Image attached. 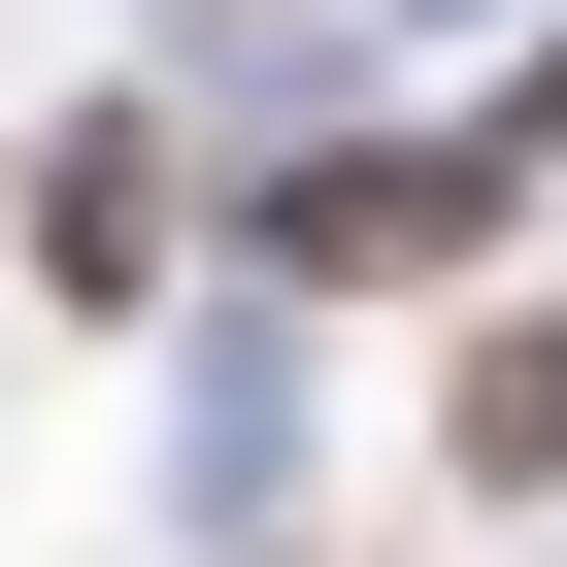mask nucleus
Here are the masks:
<instances>
[{
  "label": "nucleus",
  "mask_w": 567,
  "mask_h": 567,
  "mask_svg": "<svg viewBox=\"0 0 567 567\" xmlns=\"http://www.w3.org/2000/svg\"><path fill=\"white\" fill-rule=\"evenodd\" d=\"M167 167H200L167 101H101V134H34V267H68V301H167V234H200Z\"/></svg>",
  "instance_id": "2"
},
{
  "label": "nucleus",
  "mask_w": 567,
  "mask_h": 567,
  "mask_svg": "<svg viewBox=\"0 0 567 567\" xmlns=\"http://www.w3.org/2000/svg\"><path fill=\"white\" fill-rule=\"evenodd\" d=\"M434 501H567V301H467L434 334Z\"/></svg>",
  "instance_id": "3"
},
{
  "label": "nucleus",
  "mask_w": 567,
  "mask_h": 567,
  "mask_svg": "<svg viewBox=\"0 0 567 567\" xmlns=\"http://www.w3.org/2000/svg\"><path fill=\"white\" fill-rule=\"evenodd\" d=\"M501 167H534V200H567V34H534V68H501Z\"/></svg>",
  "instance_id": "4"
},
{
  "label": "nucleus",
  "mask_w": 567,
  "mask_h": 567,
  "mask_svg": "<svg viewBox=\"0 0 567 567\" xmlns=\"http://www.w3.org/2000/svg\"><path fill=\"white\" fill-rule=\"evenodd\" d=\"M0 200H34V167H0Z\"/></svg>",
  "instance_id": "5"
},
{
  "label": "nucleus",
  "mask_w": 567,
  "mask_h": 567,
  "mask_svg": "<svg viewBox=\"0 0 567 567\" xmlns=\"http://www.w3.org/2000/svg\"><path fill=\"white\" fill-rule=\"evenodd\" d=\"M501 234H534L501 101L467 134H301V167H267V301H501Z\"/></svg>",
  "instance_id": "1"
}]
</instances>
